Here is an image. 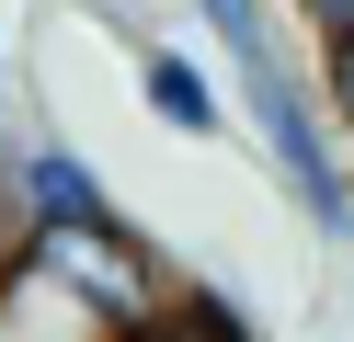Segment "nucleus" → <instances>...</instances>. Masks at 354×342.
Returning a JSON list of instances; mask_svg holds the SVG:
<instances>
[{
	"label": "nucleus",
	"instance_id": "f257e3e1",
	"mask_svg": "<svg viewBox=\"0 0 354 342\" xmlns=\"http://www.w3.org/2000/svg\"><path fill=\"white\" fill-rule=\"evenodd\" d=\"M103 217H115L103 171L69 149V137L35 126V137H24V240H69V228H103Z\"/></svg>",
	"mask_w": 354,
	"mask_h": 342
},
{
	"label": "nucleus",
	"instance_id": "f03ea898",
	"mask_svg": "<svg viewBox=\"0 0 354 342\" xmlns=\"http://www.w3.org/2000/svg\"><path fill=\"white\" fill-rule=\"evenodd\" d=\"M138 103L160 114L171 137H229V91H217V68L183 57L171 35H138Z\"/></svg>",
	"mask_w": 354,
	"mask_h": 342
},
{
	"label": "nucleus",
	"instance_id": "7ed1b4c3",
	"mask_svg": "<svg viewBox=\"0 0 354 342\" xmlns=\"http://www.w3.org/2000/svg\"><path fill=\"white\" fill-rule=\"evenodd\" d=\"M126 342H252V319H240L217 285H183L160 319H149V331H126Z\"/></svg>",
	"mask_w": 354,
	"mask_h": 342
},
{
	"label": "nucleus",
	"instance_id": "20e7f679",
	"mask_svg": "<svg viewBox=\"0 0 354 342\" xmlns=\"http://www.w3.org/2000/svg\"><path fill=\"white\" fill-rule=\"evenodd\" d=\"M320 103H331V137L354 149V35H331V46H320Z\"/></svg>",
	"mask_w": 354,
	"mask_h": 342
},
{
	"label": "nucleus",
	"instance_id": "39448f33",
	"mask_svg": "<svg viewBox=\"0 0 354 342\" xmlns=\"http://www.w3.org/2000/svg\"><path fill=\"white\" fill-rule=\"evenodd\" d=\"M286 12H297L320 46H331V35H354V0H286Z\"/></svg>",
	"mask_w": 354,
	"mask_h": 342
}]
</instances>
